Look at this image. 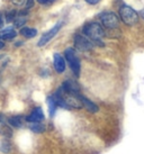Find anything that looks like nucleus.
I'll use <instances>...</instances> for the list:
<instances>
[{
    "label": "nucleus",
    "mask_w": 144,
    "mask_h": 154,
    "mask_svg": "<svg viewBox=\"0 0 144 154\" xmlns=\"http://www.w3.org/2000/svg\"><path fill=\"white\" fill-rule=\"evenodd\" d=\"M16 17H17V11H16V10H10V11H8V13H7L6 20H7L8 23H11V22H14V20L16 19Z\"/></svg>",
    "instance_id": "obj_18"
},
{
    "label": "nucleus",
    "mask_w": 144,
    "mask_h": 154,
    "mask_svg": "<svg viewBox=\"0 0 144 154\" xmlns=\"http://www.w3.org/2000/svg\"><path fill=\"white\" fill-rule=\"evenodd\" d=\"M1 133L4 134L5 136H7V137H9V136H11V135H13V131L9 128V127H7V126H4V127L1 128Z\"/></svg>",
    "instance_id": "obj_19"
},
{
    "label": "nucleus",
    "mask_w": 144,
    "mask_h": 154,
    "mask_svg": "<svg viewBox=\"0 0 144 154\" xmlns=\"http://www.w3.org/2000/svg\"><path fill=\"white\" fill-rule=\"evenodd\" d=\"M82 33L92 43H96L97 45H100V46L104 45V43H102V38L105 36V32H104L100 24H98V23H88V24H86L83 26Z\"/></svg>",
    "instance_id": "obj_1"
},
{
    "label": "nucleus",
    "mask_w": 144,
    "mask_h": 154,
    "mask_svg": "<svg viewBox=\"0 0 144 154\" xmlns=\"http://www.w3.org/2000/svg\"><path fill=\"white\" fill-rule=\"evenodd\" d=\"M49 1H50V0H37V2L41 5H46Z\"/></svg>",
    "instance_id": "obj_23"
},
{
    "label": "nucleus",
    "mask_w": 144,
    "mask_h": 154,
    "mask_svg": "<svg viewBox=\"0 0 144 154\" xmlns=\"http://www.w3.org/2000/svg\"><path fill=\"white\" fill-rule=\"evenodd\" d=\"M44 119V114H43L42 108H35L34 110L32 111V114L30 116L26 117V120L30 123H41Z\"/></svg>",
    "instance_id": "obj_9"
},
{
    "label": "nucleus",
    "mask_w": 144,
    "mask_h": 154,
    "mask_svg": "<svg viewBox=\"0 0 144 154\" xmlns=\"http://www.w3.org/2000/svg\"><path fill=\"white\" fill-rule=\"evenodd\" d=\"M64 57H65V60L69 62L72 72L74 73V75L78 78L80 75L81 65H80V61H79V59H78V56H77V54H76V51H74L72 47L67 48V50L64 51Z\"/></svg>",
    "instance_id": "obj_3"
},
{
    "label": "nucleus",
    "mask_w": 144,
    "mask_h": 154,
    "mask_svg": "<svg viewBox=\"0 0 144 154\" xmlns=\"http://www.w3.org/2000/svg\"><path fill=\"white\" fill-rule=\"evenodd\" d=\"M100 22L106 28H109V29H115L118 27V17L115 15L114 13H102L100 14Z\"/></svg>",
    "instance_id": "obj_4"
},
{
    "label": "nucleus",
    "mask_w": 144,
    "mask_h": 154,
    "mask_svg": "<svg viewBox=\"0 0 144 154\" xmlns=\"http://www.w3.org/2000/svg\"><path fill=\"white\" fill-rule=\"evenodd\" d=\"M4 47H5V43L2 42V41H1V39H0V50H2Z\"/></svg>",
    "instance_id": "obj_26"
},
{
    "label": "nucleus",
    "mask_w": 144,
    "mask_h": 154,
    "mask_svg": "<svg viewBox=\"0 0 144 154\" xmlns=\"http://www.w3.org/2000/svg\"><path fill=\"white\" fill-rule=\"evenodd\" d=\"M47 105H49V110H50V116L53 117L55 114V110H56V107H58V105L55 103V99L53 96L51 97H49L47 98Z\"/></svg>",
    "instance_id": "obj_13"
},
{
    "label": "nucleus",
    "mask_w": 144,
    "mask_h": 154,
    "mask_svg": "<svg viewBox=\"0 0 144 154\" xmlns=\"http://www.w3.org/2000/svg\"><path fill=\"white\" fill-rule=\"evenodd\" d=\"M62 25H63V23L59 22L56 25H54V27H52L49 32H46V33H45V34L43 35L42 37L39 38V41H38V43H37V46H39V47L44 46V45H46V44L49 43L52 38H54V36L58 34V33H59V30L61 29Z\"/></svg>",
    "instance_id": "obj_6"
},
{
    "label": "nucleus",
    "mask_w": 144,
    "mask_h": 154,
    "mask_svg": "<svg viewBox=\"0 0 144 154\" xmlns=\"http://www.w3.org/2000/svg\"><path fill=\"white\" fill-rule=\"evenodd\" d=\"M139 15H140L141 17H142V18H143V19H144V9H142V10H141L140 14H139Z\"/></svg>",
    "instance_id": "obj_27"
},
{
    "label": "nucleus",
    "mask_w": 144,
    "mask_h": 154,
    "mask_svg": "<svg viewBox=\"0 0 144 154\" xmlns=\"http://www.w3.org/2000/svg\"><path fill=\"white\" fill-rule=\"evenodd\" d=\"M30 128L35 133H43L45 131V126L42 125L41 123H32L30 126Z\"/></svg>",
    "instance_id": "obj_16"
},
{
    "label": "nucleus",
    "mask_w": 144,
    "mask_h": 154,
    "mask_svg": "<svg viewBox=\"0 0 144 154\" xmlns=\"http://www.w3.org/2000/svg\"><path fill=\"white\" fill-rule=\"evenodd\" d=\"M0 39H1V34H0Z\"/></svg>",
    "instance_id": "obj_28"
},
{
    "label": "nucleus",
    "mask_w": 144,
    "mask_h": 154,
    "mask_svg": "<svg viewBox=\"0 0 144 154\" xmlns=\"http://www.w3.org/2000/svg\"><path fill=\"white\" fill-rule=\"evenodd\" d=\"M119 16H121V19L123 20V23L130 26L136 24L139 20V14L127 5H123L119 8Z\"/></svg>",
    "instance_id": "obj_2"
},
{
    "label": "nucleus",
    "mask_w": 144,
    "mask_h": 154,
    "mask_svg": "<svg viewBox=\"0 0 144 154\" xmlns=\"http://www.w3.org/2000/svg\"><path fill=\"white\" fill-rule=\"evenodd\" d=\"M80 100H81V103H82V106L89 111V112L95 114V112H97V111L99 110V108H98L97 105L95 103H92L91 100H89L88 98H86L85 96L80 94Z\"/></svg>",
    "instance_id": "obj_10"
},
{
    "label": "nucleus",
    "mask_w": 144,
    "mask_h": 154,
    "mask_svg": "<svg viewBox=\"0 0 144 154\" xmlns=\"http://www.w3.org/2000/svg\"><path fill=\"white\" fill-rule=\"evenodd\" d=\"M100 0H86V2H88V4H90V5H96V4H98Z\"/></svg>",
    "instance_id": "obj_22"
},
{
    "label": "nucleus",
    "mask_w": 144,
    "mask_h": 154,
    "mask_svg": "<svg viewBox=\"0 0 144 154\" xmlns=\"http://www.w3.org/2000/svg\"><path fill=\"white\" fill-rule=\"evenodd\" d=\"M19 33L24 37H26V38H32V37H34V36L37 35V30L35 29V28H30V27H23Z\"/></svg>",
    "instance_id": "obj_11"
},
{
    "label": "nucleus",
    "mask_w": 144,
    "mask_h": 154,
    "mask_svg": "<svg viewBox=\"0 0 144 154\" xmlns=\"http://www.w3.org/2000/svg\"><path fill=\"white\" fill-rule=\"evenodd\" d=\"M61 89L63 90L64 94H74V96H79V86L78 83L71 80H67L63 82V85L61 87Z\"/></svg>",
    "instance_id": "obj_7"
},
{
    "label": "nucleus",
    "mask_w": 144,
    "mask_h": 154,
    "mask_svg": "<svg viewBox=\"0 0 144 154\" xmlns=\"http://www.w3.org/2000/svg\"><path fill=\"white\" fill-rule=\"evenodd\" d=\"M17 33L11 28V27H8L1 32V38L2 39H13L14 37H16Z\"/></svg>",
    "instance_id": "obj_12"
},
{
    "label": "nucleus",
    "mask_w": 144,
    "mask_h": 154,
    "mask_svg": "<svg viewBox=\"0 0 144 154\" xmlns=\"http://www.w3.org/2000/svg\"><path fill=\"white\" fill-rule=\"evenodd\" d=\"M4 27V18H2V15L0 14V28Z\"/></svg>",
    "instance_id": "obj_24"
},
{
    "label": "nucleus",
    "mask_w": 144,
    "mask_h": 154,
    "mask_svg": "<svg viewBox=\"0 0 144 154\" xmlns=\"http://www.w3.org/2000/svg\"><path fill=\"white\" fill-rule=\"evenodd\" d=\"M4 120H5V116L2 114H0V123H4Z\"/></svg>",
    "instance_id": "obj_25"
},
{
    "label": "nucleus",
    "mask_w": 144,
    "mask_h": 154,
    "mask_svg": "<svg viewBox=\"0 0 144 154\" xmlns=\"http://www.w3.org/2000/svg\"><path fill=\"white\" fill-rule=\"evenodd\" d=\"M74 47H76L77 50L82 52L90 51L93 47V43L89 38H87L86 36H83V35L77 34L74 36Z\"/></svg>",
    "instance_id": "obj_5"
},
{
    "label": "nucleus",
    "mask_w": 144,
    "mask_h": 154,
    "mask_svg": "<svg viewBox=\"0 0 144 154\" xmlns=\"http://www.w3.org/2000/svg\"><path fill=\"white\" fill-rule=\"evenodd\" d=\"M14 24H15V27H23V26L26 24V17L24 16H19L17 14V17L14 20Z\"/></svg>",
    "instance_id": "obj_17"
},
{
    "label": "nucleus",
    "mask_w": 144,
    "mask_h": 154,
    "mask_svg": "<svg viewBox=\"0 0 144 154\" xmlns=\"http://www.w3.org/2000/svg\"><path fill=\"white\" fill-rule=\"evenodd\" d=\"M0 151L5 154L9 153V152L11 151V145H10V143H9L8 141H6V140L0 142Z\"/></svg>",
    "instance_id": "obj_15"
},
{
    "label": "nucleus",
    "mask_w": 144,
    "mask_h": 154,
    "mask_svg": "<svg viewBox=\"0 0 144 154\" xmlns=\"http://www.w3.org/2000/svg\"><path fill=\"white\" fill-rule=\"evenodd\" d=\"M53 64H54L55 71L58 73H63L65 71V60L59 53H55L53 55Z\"/></svg>",
    "instance_id": "obj_8"
},
{
    "label": "nucleus",
    "mask_w": 144,
    "mask_h": 154,
    "mask_svg": "<svg viewBox=\"0 0 144 154\" xmlns=\"http://www.w3.org/2000/svg\"><path fill=\"white\" fill-rule=\"evenodd\" d=\"M8 123L10 126H13L15 128H19L23 126V122H21V118L18 117V116H15V117H10L8 119Z\"/></svg>",
    "instance_id": "obj_14"
},
{
    "label": "nucleus",
    "mask_w": 144,
    "mask_h": 154,
    "mask_svg": "<svg viewBox=\"0 0 144 154\" xmlns=\"http://www.w3.org/2000/svg\"><path fill=\"white\" fill-rule=\"evenodd\" d=\"M25 6H26V9L28 10V9L32 8V7L34 6V0H26Z\"/></svg>",
    "instance_id": "obj_20"
},
{
    "label": "nucleus",
    "mask_w": 144,
    "mask_h": 154,
    "mask_svg": "<svg viewBox=\"0 0 144 154\" xmlns=\"http://www.w3.org/2000/svg\"><path fill=\"white\" fill-rule=\"evenodd\" d=\"M11 2L15 6H23V5H25L26 0H11Z\"/></svg>",
    "instance_id": "obj_21"
}]
</instances>
